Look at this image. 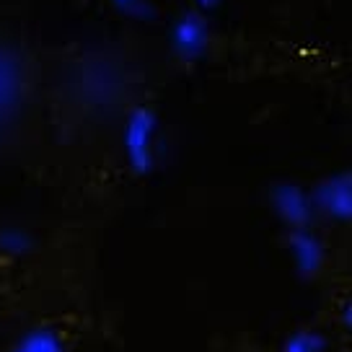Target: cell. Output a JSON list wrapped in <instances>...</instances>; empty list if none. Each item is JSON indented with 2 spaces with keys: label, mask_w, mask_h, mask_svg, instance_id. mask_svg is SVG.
Returning a JSON list of instances; mask_svg holds the SVG:
<instances>
[{
  "label": "cell",
  "mask_w": 352,
  "mask_h": 352,
  "mask_svg": "<svg viewBox=\"0 0 352 352\" xmlns=\"http://www.w3.org/2000/svg\"><path fill=\"white\" fill-rule=\"evenodd\" d=\"M314 210L327 215L334 223H350L352 218V176L350 171L324 179L311 195Z\"/></svg>",
  "instance_id": "2"
},
{
  "label": "cell",
  "mask_w": 352,
  "mask_h": 352,
  "mask_svg": "<svg viewBox=\"0 0 352 352\" xmlns=\"http://www.w3.org/2000/svg\"><path fill=\"white\" fill-rule=\"evenodd\" d=\"M11 352H65V344H63L55 329L39 327V329L26 331Z\"/></svg>",
  "instance_id": "6"
},
{
  "label": "cell",
  "mask_w": 352,
  "mask_h": 352,
  "mask_svg": "<svg viewBox=\"0 0 352 352\" xmlns=\"http://www.w3.org/2000/svg\"><path fill=\"white\" fill-rule=\"evenodd\" d=\"M287 252L293 256V264H296V270L300 275L316 277L324 270V246L308 228L290 231V236H287Z\"/></svg>",
  "instance_id": "5"
},
{
  "label": "cell",
  "mask_w": 352,
  "mask_h": 352,
  "mask_svg": "<svg viewBox=\"0 0 352 352\" xmlns=\"http://www.w3.org/2000/svg\"><path fill=\"white\" fill-rule=\"evenodd\" d=\"M324 347H327V340L319 331L300 329L287 337L285 344H283V352H324Z\"/></svg>",
  "instance_id": "7"
},
{
  "label": "cell",
  "mask_w": 352,
  "mask_h": 352,
  "mask_svg": "<svg viewBox=\"0 0 352 352\" xmlns=\"http://www.w3.org/2000/svg\"><path fill=\"white\" fill-rule=\"evenodd\" d=\"M32 236L23 228H0V254L6 256H21L32 249Z\"/></svg>",
  "instance_id": "8"
},
{
  "label": "cell",
  "mask_w": 352,
  "mask_h": 352,
  "mask_svg": "<svg viewBox=\"0 0 352 352\" xmlns=\"http://www.w3.org/2000/svg\"><path fill=\"white\" fill-rule=\"evenodd\" d=\"M195 3H197L199 11H215V8L223 6V0H195Z\"/></svg>",
  "instance_id": "10"
},
{
  "label": "cell",
  "mask_w": 352,
  "mask_h": 352,
  "mask_svg": "<svg viewBox=\"0 0 352 352\" xmlns=\"http://www.w3.org/2000/svg\"><path fill=\"white\" fill-rule=\"evenodd\" d=\"M111 3L127 16H148V11H151L148 0H111Z\"/></svg>",
  "instance_id": "9"
},
{
  "label": "cell",
  "mask_w": 352,
  "mask_h": 352,
  "mask_svg": "<svg viewBox=\"0 0 352 352\" xmlns=\"http://www.w3.org/2000/svg\"><path fill=\"white\" fill-rule=\"evenodd\" d=\"M270 202H272L275 212L290 231L308 228L311 220H314V212H316L311 195L298 184H275L270 189Z\"/></svg>",
  "instance_id": "3"
},
{
  "label": "cell",
  "mask_w": 352,
  "mask_h": 352,
  "mask_svg": "<svg viewBox=\"0 0 352 352\" xmlns=\"http://www.w3.org/2000/svg\"><path fill=\"white\" fill-rule=\"evenodd\" d=\"M153 138H155V114L151 107H138L127 117L124 124V155L127 164L138 176H145L153 168L155 153H153Z\"/></svg>",
  "instance_id": "1"
},
{
  "label": "cell",
  "mask_w": 352,
  "mask_h": 352,
  "mask_svg": "<svg viewBox=\"0 0 352 352\" xmlns=\"http://www.w3.org/2000/svg\"><path fill=\"white\" fill-rule=\"evenodd\" d=\"M171 47L179 57L184 60H197L208 52V42H210V34H208V23L202 16L197 13H182L174 23H171Z\"/></svg>",
  "instance_id": "4"
}]
</instances>
